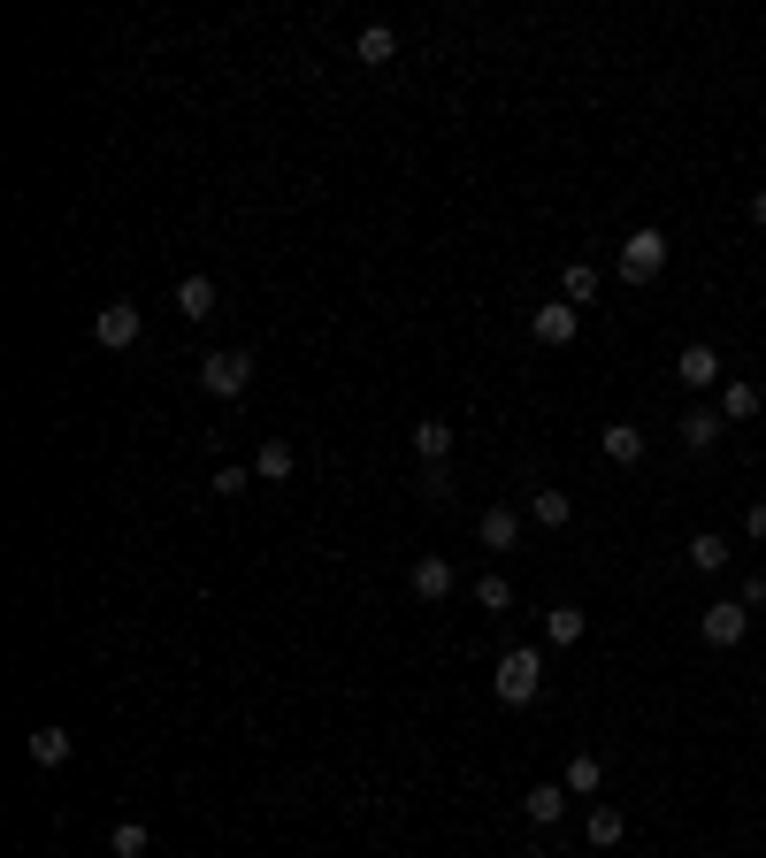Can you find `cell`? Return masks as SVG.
<instances>
[{
    "label": "cell",
    "mask_w": 766,
    "mask_h": 858,
    "mask_svg": "<svg viewBox=\"0 0 766 858\" xmlns=\"http://www.w3.org/2000/svg\"><path fill=\"white\" fill-rule=\"evenodd\" d=\"M591 858H598V851H591Z\"/></svg>",
    "instance_id": "cell-31"
},
{
    "label": "cell",
    "mask_w": 766,
    "mask_h": 858,
    "mask_svg": "<svg viewBox=\"0 0 766 858\" xmlns=\"http://www.w3.org/2000/svg\"><path fill=\"white\" fill-rule=\"evenodd\" d=\"M475 606H483V613H506V606H514V583H506V575H475Z\"/></svg>",
    "instance_id": "cell-26"
},
{
    "label": "cell",
    "mask_w": 766,
    "mask_h": 858,
    "mask_svg": "<svg viewBox=\"0 0 766 858\" xmlns=\"http://www.w3.org/2000/svg\"><path fill=\"white\" fill-rule=\"evenodd\" d=\"M422 499H453V476H445V468H422Z\"/></svg>",
    "instance_id": "cell-28"
},
{
    "label": "cell",
    "mask_w": 766,
    "mask_h": 858,
    "mask_svg": "<svg viewBox=\"0 0 766 858\" xmlns=\"http://www.w3.org/2000/svg\"><path fill=\"white\" fill-rule=\"evenodd\" d=\"M598 774H606V767H598V751H575V759H568V782H560V790H568V797H591V790H598Z\"/></svg>",
    "instance_id": "cell-19"
},
{
    "label": "cell",
    "mask_w": 766,
    "mask_h": 858,
    "mask_svg": "<svg viewBox=\"0 0 766 858\" xmlns=\"http://www.w3.org/2000/svg\"><path fill=\"white\" fill-rule=\"evenodd\" d=\"M246 383H253V352H207L199 360V391L207 399H238Z\"/></svg>",
    "instance_id": "cell-2"
},
{
    "label": "cell",
    "mask_w": 766,
    "mask_h": 858,
    "mask_svg": "<svg viewBox=\"0 0 766 858\" xmlns=\"http://www.w3.org/2000/svg\"><path fill=\"white\" fill-rule=\"evenodd\" d=\"M744 529H752V536H759V544H766V499H759V507H752V514H744Z\"/></svg>",
    "instance_id": "cell-29"
},
{
    "label": "cell",
    "mask_w": 766,
    "mask_h": 858,
    "mask_svg": "<svg viewBox=\"0 0 766 858\" xmlns=\"http://www.w3.org/2000/svg\"><path fill=\"white\" fill-rule=\"evenodd\" d=\"M353 62H368V69L399 62V31H391V23H360V39H353Z\"/></svg>",
    "instance_id": "cell-7"
},
{
    "label": "cell",
    "mask_w": 766,
    "mask_h": 858,
    "mask_svg": "<svg viewBox=\"0 0 766 858\" xmlns=\"http://www.w3.org/2000/svg\"><path fill=\"white\" fill-rule=\"evenodd\" d=\"M215 300H223V292H215V276H184V284H176V315H184V323H207V315H215Z\"/></svg>",
    "instance_id": "cell-11"
},
{
    "label": "cell",
    "mask_w": 766,
    "mask_h": 858,
    "mask_svg": "<svg viewBox=\"0 0 766 858\" xmlns=\"http://www.w3.org/2000/svg\"><path fill=\"white\" fill-rule=\"evenodd\" d=\"M414 453H422L430 468H445V453H453V422H414Z\"/></svg>",
    "instance_id": "cell-17"
},
{
    "label": "cell",
    "mask_w": 766,
    "mask_h": 858,
    "mask_svg": "<svg viewBox=\"0 0 766 858\" xmlns=\"http://www.w3.org/2000/svg\"><path fill=\"white\" fill-rule=\"evenodd\" d=\"M147 844H153V836L139 828V821H116V828H108V851H116V858H147Z\"/></svg>",
    "instance_id": "cell-25"
},
{
    "label": "cell",
    "mask_w": 766,
    "mask_h": 858,
    "mask_svg": "<svg viewBox=\"0 0 766 858\" xmlns=\"http://www.w3.org/2000/svg\"><path fill=\"white\" fill-rule=\"evenodd\" d=\"M537 345H575V307H537Z\"/></svg>",
    "instance_id": "cell-14"
},
{
    "label": "cell",
    "mask_w": 766,
    "mask_h": 858,
    "mask_svg": "<svg viewBox=\"0 0 766 858\" xmlns=\"http://www.w3.org/2000/svg\"><path fill=\"white\" fill-rule=\"evenodd\" d=\"M246 484H253V468H238V460H223V468H215V484H207V491H223V499H238V491H246Z\"/></svg>",
    "instance_id": "cell-27"
},
{
    "label": "cell",
    "mask_w": 766,
    "mask_h": 858,
    "mask_svg": "<svg viewBox=\"0 0 766 858\" xmlns=\"http://www.w3.org/2000/svg\"><path fill=\"white\" fill-rule=\"evenodd\" d=\"M23 751H31V767H62L77 743H69V728H31V743H23Z\"/></svg>",
    "instance_id": "cell-13"
},
{
    "label": "cell",
    "mask_w": 766,
    "mask_h": 858,
    "mask_svg": "<svg viewBox=\"0 0 766 858\" xmlns=\"http://www.w3.org/2000/svg\"><path fill=\"white\" fill-rule=\"evenodd\" d=\"M598 445H606L613 468H636V460H644V430H636V422H606V430H598Z\"/></svg>",
    "instance_id": "cell-9"
},
{
    "label": "cell",
    "mask_w": 766,
    "mask_h": 858,
    "mask_svg": "<svg viewBox=\"0 0 766 858\" xmlns=\"http://www.w3.org/2000/svg\"><path fill=\"white\" fill-rule=\"evenodd\" d=\"M521 805H529V821H537V828H552V821L568 813V790H552V782H537V790H529Z\"/></svg>",
    "instance_id": "cell-20"
},
{
    "label": "cell",
    "mask_w": 766,
    "mask_h": 858,
    "mask_svg": "<svg viewBox=\"0 0 766 858\" xmlns=\"http://www.w3.org/2000/svg\"><path fill=\"white\" fill-rule=\"evenodd\" d=\"M544 637H552V644H583V606H552V613H544Z\"/></svg>",
    "instance_id": "cell-24"
},
{
    "label": "cell",
    "mask_w": 766,
    "mask_h": 858,
    "mask_svg": "<svg viewBox=\"0 0 766 858\" xmlns=\"http://www.w3.org/2000/svg\"><path fill=\"white\" fill-rule=\"evenodd\" d=\"M93 338L108 345V352H123V345H139V307H131V300H108V307L93 315Z\"/></svg>",
    "instance_id": "cell-4"
},
{
    "label": "cell",
    "mask_w": 766,
    "mask_h": 858,
    "mask_svg": "<svg viewBox=\"0 0 766 858\" xmlns=\"http://www.w3.org/2000/svg\"><path fill=\"white\" fill-rule=\"evenodd\" d=\"M490 689L506 697V705H537V689H544V660L521 644V652H506L498 660V675H490Z\"/></svg>",
    "instance_id": "cell-1"
},
{
    "label": "cell",
    "mask_w": 766,
    "mask_h": 858,
    "mask_svg": "<svg viewBox=\"0 0 766 858\" xmlns=\"http://www.w3.org/2000/svg\"><path fill=\"white\" fill-rule=\"evenodd\" d=\"M560 292H568V307H583V300H598V269H591V261H568V276H560Z\"/></svg>",
    "instance_id": "cell-21"
},
{
    "label": "cell",
    "mask_w": 766,
    "mask_h": 858,
    "mask_svg": "<svg viewBox=\"0 0 766 858\" xmlns=\"http://www.w3.org/2000/svg\"><path fill=\"white\" fill-rule=\"evenodd\" d=\"M583 836H591V851H613V844L628 836V821H621L613 805H591V821H583Z\"/></svg>",
    "instance_id": "cell-16"
},
{
    "label": "cell",
    "mask_w": 766,
    "mask_h": 858,
    "mask_svg": "<svg viewBox=\"0 0 766 858\" xmlns=\"http://www.w3.org/2000/svg\"><path fill=\"white\" fill-rule=\"evenodd\" d=\"M759 414V383H721V422H752Z\"/></svg>",
    "instance_id": "cell-18"
},
{
    "label": "cell",
    "mask_w": 766,
    "mask_h": 858,
    "mask_svg": "<svg viewBox=\"0 0 766 858\" xmlns=\"http://www.w3.org/2000/svg\"><path fill=\"white\" fill-rule=\"evenodd\" d=\"M675 376H682L690 391H713V383H721V352H713V345H682Z\"/></svg>",
    "instance_id": "cell-8"
},
{
    "label": "cell",
    "mask_w": 766,
    "mask_h": 858,
    "mask_svg": "<svg viewBox=\"0 0 766 858\" xmlns=\"http://www.w3.org/2000/svg\"><path fill=\"white\" fill-rule=\"evenodd\" d=\"M475 536H483V552H514V536H521V514H514V507H483Z\"/></svg>",
    "instance_id": "cell-10"
},
{
    "label": "cell",
    "mask_w": 766,
    "mask_h": 858,
    "mask_svg": "<svg viewBox=\"0 0 766 858\" xmlns=\"http://www.w3.org/2000/svg\"><path fill=\"white\" fill-rule=\"evenodd\" d=\"M407 583H414V598H422V606H445V598H453V560H438V552H422Z\"/></svg>",
    "instance_id": "cell-6"
},
{
    "label": "cell",
    "mask_w": 766,
    "mask_h": 858,
    "mask_svg": "<svg viewBox=\"0 0 766 858\" xmlns=\"http://www.w3.org/2000/svg\"><path fill=\"white\" fill-rule=\"evenodd\" d=\"M529 514H537V529H568V521H575V499H568V491H529Z\"/></svg>",
    "instance_id": "cell-15"
},
{
    "label": "cell",
    "mask_w": 766,
    "mask_h": 858,
    "mask_svg": "<svg viewBox=\"0 0 766 858\" xmlns=\"http://www.w3.org/2000/svg\"><path fill=\"white\" fill-rule=\"evenodd\" d=\"M253 476H269V484H284V476H292V445H284V437H269V445L253 453Z\"/></svg>",
    "instance_id": "cell-22"
},
{
    "label": "cell",
    "mask_w": 766,
    "mask_h": 858,
    "mask_svg": "<svg viewBox=\"0 0 766 858\" xmlns=\"http://www.w3.org/2000/svg\"><path fill=\"white\" fill-rule=\"evenodd\" d=\"M659 269H667V238H659V230H628V238H621V276H628V284H651Z\"/></svg>",
    "instance_id": "cell-3"
},
{
    "label": "cell",
    "mask_w": 766,
    "mask_h": 858,
    "mask_svg": "<svg viewBox=\"0 0 766 858\" xmlns=\"http://www.w3.org/2000/svg\"><path fill=\"white\" fill-rule=\"evenodd\" d=\"M752 222H766V192H752Z\"/></svg>",
    "instance_id": "cell-30"
},
{
    "label": "cell",
    "mask_w": 766,
    "mask_h": 858,
    "mask_svg": "<svg viewBox=\"0 0 766 858\" xmlns=\"http://www.w3.org/2000/svg\"><path fill=\"white\" fill-rule=\"evenodd\" d=\"M713 437H721V406H690V414H682V445H690V453H713Z\"/></svg>",
    "instance_id": "cell-12"
},
{
    "label": "cell",
    "mask_w": 766,
    "mask_h": 858,
    "mask_svg": "<svg viewBox=\"0 0 766 858\" xmlns=\"http://www.w3.org/2000/svg\"><path fill=\"white\" fill-rule=\"evenodd\" d=\"M744 629H752V606H705V613H698V637L721 644V652L744 644Z\"/></svg>",
    "instance_id": "cell-5"
},
{
    "label": "cell",
    "mask_w": 766,
    "mask_h": 858,
    "mask_svg": "<svg viewBox=\"0 0 766 858\" xmlns=\"http://www.w3.org/2000/svg\"><path fill=\"white\" fill-rule=\"evenodd\" d=\"M690 567H698V575H721V567H729V544H721L713 529H705V536H690Z\"/></svg>",
    "instance_id": "cell-23"
}]
</instances>
